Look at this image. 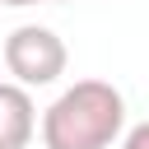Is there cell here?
Wrapping results in <instances>:
<instances>
[{
  "label": "cell",
  "mask_w": 149,
  "mask_h": 149,
  "mask_svg": "<svg viewBox=\"0 0 149 149\" xmlns=\"http://www.w3.org/2000/svg\"><path fill=\"white\" fill-rule=\"evenodd\" d=\"M37 135L33 93L19 84H0V149H28Z\"/></svg>",
  "instance_id": "3"
},
{
  "label": "cell",
  "mask_w": 149,
  "mask_h": 149,
  "mask_svg": "<svg viewBox=\"0 0 149 149\" xmlns=\"http://www.w3.org/2000/svg\"><path fill=\"white\" fill-rule=\"evenodd\" d=\"M0 5H14V9H19V5H37V0H0Z\"/></svg>",
  "instance_id": "5"
},
{
  "label": "cell",
  "mask_w": 149,
  "mask_h": 149,
  "mask_svg": "<svg viewBox=\"0 0 149 149\" xmlns=\"http://www.w3.org/2000/svg\"><path fill=\"white\" fill-rule=\"evenodd\" d=\"M121 149H149V126L144 121H135L130 130H121V140H116Z\"/></svg>",
  "instance_id": "4"
},
{
  "label": "cell",
  "mask_w": 149,
  "mask_h": 149,
  "mask_svg": "<svg viewBox=\"0 0 149 149\" xmlns=\"http://www.w3.org/2000/svg\"><path fill=\"white\" fill-rule=\"evenodd\" d=\"M65 42L56 37V28L47 23H19L9 37H5V65L14 74L19 88H47L65 74Z\"/></svg>",
  "instance_id": "2"
},
{
  "label": "cell",
  "mask_w": 149,
  "mask_h": 149,
  "mask_svg": "<svg viewBox=\"0 0 149 149\" xmlns=\"http://www.w3.org/2000/svg\"><path fill=\"white\" fill-rule=\"evenodd\" d=\"M126 130V98L107 79H74L42 112L47 149H112Z\"/></svg>",
  "instance_id": "1"
}]
</instances>
